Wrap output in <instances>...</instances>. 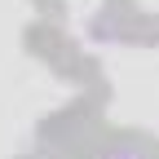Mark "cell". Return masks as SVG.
I'll use <instances>...</instances> for the list:
<instances>
[{"label":"cell","mask_w":159,"mask_h":159,"mask_svg":"<svg viewBox=\"0 0 159 159\" xmlns=\"http://www.w3.org/2000/svg\"><path fill=\"white\" fill-rule=\"evenodd\" d=\"M111 159H142V155H111Z\"/></svg>","instance_id":"cell-1"}]
</instances>
